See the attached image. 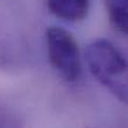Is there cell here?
I'll list each match as a JSON object with an SVG mask.
<instances>
[{
    "mask_svg": "<svg viewBox=\"0 0 128 128\" xmlns=\"http://www.w3.org/2000/svg\"><path fill=\"white\" fill-rule=\"evenodd\" d=\"M85 57L92 76L116 98L126 103L127 62L114 45L107 40H96L87 46Z\"/></svg>",
    "mask_w": 128,
    "mask_h": 128,
    "instance_id": "1",
    "label": "cell"
},
{
    "mask_svg": "<svg viewBox=\"0 0 128 128\" xmlns=\"http://www.w3.org/2000/svg\"><path fill=\"white\" fill-rule=\"evenodd\" d=\"M47 56L51 66L67 82L80 78L82 65L78 44L74 35L58 26H50L45 32Z\"/></svg>",
    "mask_w": 128,
    "mask_h": 128,
    "instance_id": "2",
    "label": "cell"
},
{
    "mask_svg": "<svg viewBox=\"0 0 128 128\" xmlns=\"http://www.w3.org/2000/svg\"><path fill=\"white\" fill-rule=\"evenodd\" d=\"M48 11L56 18L76 22L86 18L90 9V0H46Z\"/></svg>",
    "mask_w": 128,
    "mask_h": 128,
    "instance_id": "3",
    "label": "cell"
},
{
    "mask_svg": "<svg viewBox=\"0 0 128 128\" xmlns=\"http://www.w3.org/2000/svg\"><path fill=\"white\" fill-rule=\"evenodd\" d=\"M110 24L120 34H127L128 0H103Z\"/></svg>",
    "mask_w": 128,
    "mask_h": 128,
    "instance_id": "4",
    "label": "cell"
}]
</instances>
